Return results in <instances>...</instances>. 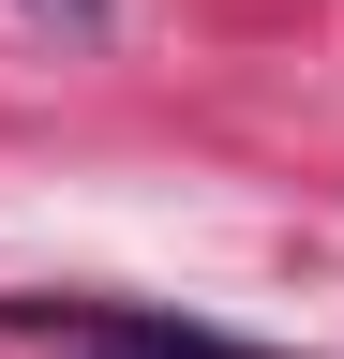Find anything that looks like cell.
<instances>
[{
    "label": "cell",
    "instance_id": "1",
    "mask_svg": "<svg viewBox=\"0 0 344 359\" xmlns=\"http://www.w3.org/2000/svg\"><path fill=\"white\" fill-rule=\"evenodd\" d=\"M30 15H60V30H105V0H30Z\"/></svg>",
    "mask_w": 344,
    "mask_h": 359
}]
</instances>
